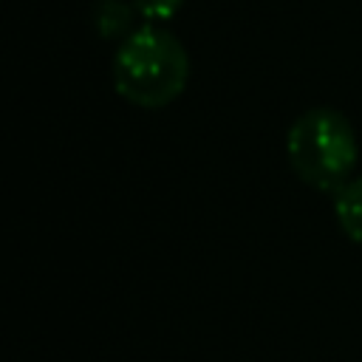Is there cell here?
Wrapping results in <instances>:
<instances>
[{
  "instance_id": "6da1fadb",
  "label": "cell",
  "mask_w": 362,
  "mask_h": 362,
  "mask_svg": "<svg viewBox=\"0 0 362 362\" xmlns=\"http://www.w3.org/2000/svg\"><path fill=\"white\" fill-rule=\"evenodd\" d=\"M187 45L164 23H141L113 54V88L116 93L144 110H161L173 105L189 82Z\"/></svg>"
},
{
  "instance_id": "277c9868",
  "label": "cell",
  "mask_w": 362,
  "mask_h": 362,
  "mask_svg": "<svg viewBox=\"0 0 362 362\" xmlns=\"http://www.w3.org/2000/svg\"><path fill=\"white\" fill-rule=\"evenodd\" d=\"M331 201H334V218L339 232L351 243L362 246V175L356 173L337 195H331Z\"/></svg>"
},
{
  "instance_id": "7a4b0ae2",
  "label": "cell",
  "mask_w": 362,
  "mask_h": 362,
  "mask_svg": "<svg viewBox=\"0 0 362 362\" xmlns=\"http://www.w3.org/2000/svg\"><path fill=\"white\" fill-rule=\"evenodd\" d=\"M286 158L305 187L337 195L356 175L359 136L342 110L314 105L288 124Z\"/></svg>"
},
{
  "instance_id": "5b68a950",
  "label": "cell",
  "mask_w": 362,
  "mask_h": 362,
  "mask_svg": "<svg viewBox=\"0 0 362 362\" xmlns=\"http://www.w3.org/2000/svg\"><path fill=\"white\" fill-rule=\"evenodd\" d=\"M130 3L139 11L141 23H167L181 11L187 0H130Z\"/></svg>"
},
{
  "instance_id": "3957f363",
  "label": "cell",
  "mask_w": 362,
  "mask_h": 362,
  "mask_svg": "<svg viewBox=\"0 0 362 362\" xmlns=\"http://www.w3.org/2000/svg\"><path fill=\"white\" fill-rule=\"evenodd\" d=\"M139 11L133 8L130 0H99L90 11V23L96 34L107 42H122L133 28H136Z\"/></svg>"
}]
</instances>
